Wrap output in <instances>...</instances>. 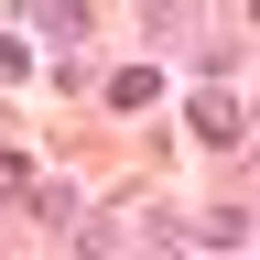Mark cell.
Returning <instances> with one entry per match:
<instances>
[{
    "label": "cell",
    "instance_id": "6da1fadb",
    "mask_svg": "<svg viewBox=\"0 0 260 260\" xmlns=\"http://www.w3.org/2000/svg\"><path fill=\"white\" fill-rule=\"evenodd\" d=\"M184 119H195V141H206V152H228V141H249V130H239V109H228V98H217V87H206V98H195V109H184Z\"/></svg>",
    "mask_w": 260,
    "mask_h": 260
},
{
    "label": "cell",
    "instance_id": "7a4b0ae2",
    "mask_svg": "<svg viewBox=\"0 0 260 260\" xmlns=\"http://www.w3.org/2000/svg\"><path fill=\"white\" fill-rule=\"evenodd\" d=\"M22 11H32V32H54V44L87 32V0H22Z\"/></svg>",
    "mask_w": 260,
    "mask_h": 260
},
{
    "label": "cell",
    "instance_id": "3957f363",
    "mask_svg": "<svg viewBox=\"0 0 260 260\" xmlns=\"http://www.w3.org/2000/svg\"><path fill=\"white\" fill-rule=\"evenodd\" d=\"M152 98H162L152 65H119V76H109V109H152Z\"/></svg>",
    "mask_w": 260,
    "mask_h": 260
}]
</instances>
